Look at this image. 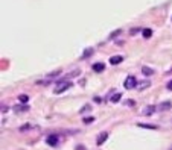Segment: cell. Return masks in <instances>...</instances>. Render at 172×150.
Masks as SVG:
<instances>
[{
    "label": "cell",
    "mask_w": 172,
    "mask_h": 150,
    "mask_svg": "<svg viewBox=\"0 0 172 150\" xmlns=\"http://www.w3.org/2000/svg\"><path fill=\"white\" fill-rule=\"evenodd\" d=\"M142 73H143L145 76H152V74H154V70L149 68V67H142Z\"/></svg>",
    "instance_id": "8992f818"
},
{
    "label": "cell",
    "mask_w": 172,
    "mask_h": 150,
    "mask_svg": "<svg viewBox=\"0 0 172 150\" xmlns=\"http://www.w3.org/2000/svg\"><path fill=\"white\" fill-rule=\"evenodd\" d=\"M168 90H169V91H172V81L168 83Z\"/></svg>",
    "instance_id": "ac0fdd59"
},
{
    "label": "cell",
    "mask_w": 172,
    "mask_h": 150,
    "mask_svg": "<svg viewBox=\"0 0 172 150\" xmlns=\"http://www.w3.org/2000/svg\"><path fill=\"white\" fill-rule=\"evenodd\" d=\"M120 97H122V94H120V92H116L114 96H111V97H110V100H111L113 103H116V102H119V100H120Z\"/></svg>",
    "instance_id": "ba28073f"
},
{
    "label": "cell",
    "mask_w": 172,
    "mask_h": 150,
    "mask_svg": "<svg viewBox=\"0 0 172 150\" xmlns=\"http://www.w3.org/2000/svg\"><path fill=\"white\" fill-rule=\"evenodd\" d=\"M93 121H94V118H93V117H89V118H85V120H84V123H85V124H90V123H93Z\"/></svg>",
    "instance_id": "2e32d148"
},
{
    "label": "cell",
    "mask_w": 172,
    "mask_h": 150,
    "mask_svg": "<svg viewBox=\"0 0 172 150\" xmlns=\"http://www.w3.org/2000/svg\"><path fill=\"white\" fill-rule=\"evenodd\" d=\"M155 109H157L155 106H148V108H146V111H145L143 114H145V115H149V114H152V112H155Z\"/></svg>",
    "instance_id": "9c48e42d"
},
{
    "label": "cell",
    "mask_w": 172,
    "mask_h": 150,
    "mask_svg": "<svg viewBox=\"0 0 172 150\" xmlns=\"http://www.w3.org/2000/svg\"><path fill=\"white\" fill-rule=\"evenodd\" d=\"M151 35H152V30H151V29H143V36H145V38H149Z\"/></svg>",
    "instance_id": "4fadbf2b"
},
{
    "label": "cell",
    "mask_w": 172,
    "mask_h": 150,
    "mask_svg": "<svg viewBox=\"0 0 172 150\" xmlns=\"http://www.w3.org/2000/svg\"><path fill=\"white\" fill-rule=\"evenodd\" d=\"M46 141H47V144H49V146H52V147H55V146H57V144H58V141H59V139H58V137H57V135H49Z\"/></svg>",
    "instance_id": "3957f363"
},
{
    "label": "cell",
    "mask_w": 172,
    "mask_h": 150,
    "mask_svg": "<svg viewBox=\"0 0 172 150\" xmlns=\"http://www.w3.org/2000/svg\"><path fill=\"white\" fill-rule=\"evenodd\" d=\"M18 100H20L22 103H28V100H29V96H26V94H22V96H18Z\"/></svg>",
    "instance_id": "30bf717a"
},
{
    "label": "cell",
    "mask_w": 172,
    "mask_h": 150,
    "mask_svg": "<svg viewBox=\"0 0 172 150\" xmlns=\"http://www.w3.org/2000/svg\"><path fill=\"white\" fill-rule=\"evenodd\" d=\"M136 85H137V81H136L134 76H128L125 79V82H124V87L126 90H133V88H136Z\"/></svg>",
    "instance_id": "6da1fadb"
},
{
    "label": "cell",
    "mask_w": 172,
    "mask_h": 150,
    "mask_svg": "<svg viewBox=\"0 0 172 150\" xmlns=\"http://www.w3.org/2000/svg\"><path fill=\"white\" fill-rule=\"evenodd\" d=\"M107 138H108V134H107V132H102V134L99 135V138H98V146H101Z\"/></svg>",
    "instance_id": "52a82bcc"
},
{
    "label": "cell",
    "mask_w": 172,
    "mask_h": 150,
    "mask_svg": "<svg viewBox=\"0 0 172 150\" xmlns=\"http://www.w3.org/2000/svg\"><path fill=\"white\" fill-rule=\"evenodd\" d=\"M122 61H124L122 56H113V58L110 59V64H111V65H116V64H120Z\"/></svg>",
    "instance_id": "5b68a950"
},
{
    "label": "cell",
    "mask_w": 172,
    "mask_h": 150,
    "mask_svg": "<svg viewBox=\"0 0 172 150\" xmlns=\"http://www.w3.org/2000/svg\"><path fill=\"white\" fill-rule=\"evenodd\" d=\"M148 87H149V82H148V81L142 82V83L139 85V88H140V90H145V88H148Z\"/></svg>",
    "instance_id": "5bb4252c"
},
{
    "label": "cell",
    "mask_w": 172,
    "mask_h": 150,
    "mask_svg": "<svg viewBox=\"0 0 172 150\" xmlns=\"http://www.w3.org/2000/svg\"><path fill=\"white\" fill-rule=\"evenodd\" d=\"M159 108H160L161 111H168V109L171 108V103H169V102H166V103H161Z\"/></svg>",
    "instance_id": "8fae6325"
},
{
    "label": "cell",
    "mask_w": 172,
    "mask_h": 150,
    "mask_svg": "<svg viewBox=\"0 0 172 150\" xmlns=\"http://www.w3.org/2000/svg\"><path fill=\"white\" fill-rule=\"evenodd\" d=\"M93 70H94L96 73H101V71H104V70H105V65H104L102 62H96V64L93 65Z\"/></svg>",
    "instance_id": "277c9868"
},
{
    "label": "cell",
    "mask_w": 172,
    "mask_h": 150,
    "mask_svg": "<svg viewBox=\"0 0 172 150\" xmlns=\"http://www.w3.org/2000/svg\"><path fill=\"white\" fill-rule=\"evenodd\" d=\"M14 109H15L17 112H18V111H26V109H28V106H18V105H17Z\"/></svg>",
    "instance_id": "9a60e30c"
},
{
    "label": "cell",
    "mask_w": 172,
    "mask_h": 150,
    "mask_svg": "<svg viewBox=\"0 0 172 150\" xmlns=\"http://www.w3.org/2000/svg\"><path fill=\"white\" fill-rule=\"evenodd\" d=\"M93 52H94L93 49H87V50L84 52V55H82V58H87V56H90V55H93Z\"/></svg>",
    "instance_id": "7c38bea8"
},
{
    "label": "cell",
    "mask_w": 172,
    "mask_h": 150,
    "mask_svg": "<svg viewBox=\"0 0 172 150\" xmlns=\"http://www.w3.org/2000/svg\"><path fill=\"white\" fill-rule=\"evenodd\" d=\"M70 87H72V83H70L69 81H66V82H61V83H58V87L55 88V94H61V92H64V91H67Z\"/></svg>",
    "instance_id": "7a4b0ae2"
},
{
    "label": "cell",
    "mask_w": 172,
    "mask_h": 150,
    "mask_svg": "<svg viewBox=\"0 0 172 150\" xmlns=\"http://www.w3.org/2000/svg\"><path fill=\"white\" fill-rule=\"evenodd\" d=\"M89 109H90V105H85V106H84V108L81 109V114H84V112H87Z\"/></svg>",
    "instance_id": "e0dca14e"
}]
</instances>
